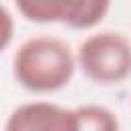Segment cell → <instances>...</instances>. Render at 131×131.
<instances>
[{"label": "cell", "instance_id": "obj_3", "mask_svg": "<svg viewBox=\"0 0 131 131\" xmlns=\"http://www.w3.org/2000/svg\"><path fill=\"white\" fill-rule=\"evenodd\" d=\"M16 10L23 18L39 25L57 23L70 29L86 31L94 29L111 10V2L106 0H20L16 2Z\"/></svg>", "mask_w": 131, "mask_h": 131}, {"label": "cell", "instance_id": "obj_6", "mask_svg": "<svg viewBox=\"0 0 131 131\" xmlns=\"http://www.w3.org/2000/svg\"><path fill=\"white\" fill-rule=\"evenodd\" d=\"M12 37H14V18L10 10L4 4H0V53L10 45Z\"/></svg>", "mask_w": 131, "mask_h": 131}, {"label": "cell", "instance_id": "obj_5", "mask_svg": "<svg viewBox=\"0 0 131 131\" xmlns=\"http://www.w3.org/2000/svg\"><path fill=\"white\" fill-rule=\"evenodd\" d=\"M74 131H121V125L108 106L82 104L74 108Z\"/></svg>", "mask_w": 131, "mask_h": 131}, {"label": "cell", "instance_id": "obj_1", "mask_svg": "<svg viewBox=\"0 0 131 131\" xmlns=\"http://www.w3.org/2000/svg\"><path fill=\"white\" fill-rule=\"evenodd\" d=\"M76 53L53 35H35L23 41L12 57L14 82L31 94H51L66 88L76 72Z\"/></svg>", "mask_w": 131, "mask_h": 131}, {"label": "cell", "instance_id": "obj_2", "mask_svg": "<svg viewBox=\"0 0 131 131\" xmlns=\"http://www.w3.org/2000/svg\"><path fill=\"white\" fill-rule=\"evenodd\" d=\"M76 66L94 84H121L131 76V41L121 31L92 33L80 43Z\"/></svg>", "mask_w": 131, "mask_h": 131}, {"label": "cell", "instance_id": "obj_4", "mask_svg": "<svg viewBox=\"0 0 131 131\" xmlns=\"http://www.w3.org/2000/svg\"><path fill=\"white\" fill-rule=\"evenodd\" d=\"M4 131H74V108L49 100L23 102L8 115Z\"/></svg>", "mask_w": 131, "mask_h": 131}]
</instances>
